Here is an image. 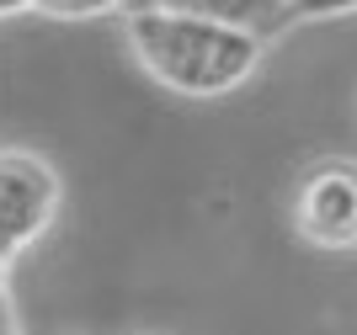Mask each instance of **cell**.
Returning <instances> with one entry per match:
<instances>
[{
	"label": "cell",
	"mask_w": 357,
	"mask_h": 335,
	"mask_svg": "<svg viewBox=\"0 0 357 335\" xmlns=\"http://www.w3.org/2000/svg\"><path fill=\"white\" fill-rule=\"evenodd\" d=\"M288 22H331V16H357V0H288Z\"/></svg>",
	"instance_id": "6"
},
{
	"label": "cell",
	"mask_w": 357,
	"mask_h": 335,
	"mask_svg": "<svg viewBox=\"0 0 357 335\" xmlns=\"http://www.w3.org/2000/svg\"><path fill=\"white\" fill-rule=\"evenodd\" d=\"M22 11H32V0H0V22H6V16H22Z\"/></svg>",
	"instance_id": "8"
},
{
	"label": "cell",
	"mask_w": 357,
	"mask_h": 335,
	"mask_svg": "<svg viewBox=\"0 0 357 335\" xmlns=\"http://www.w3.org/2000/svg\"><path fill=\"white\" fill-rule=\"evenodd\" d=\"M0 335H22V320H16L11 298H0Z\"/></svg>",
	"instance_id": "7"
},
{
	"label": "cell",
	"mask_w": 357,
	"mask_h": 335,
	"mask_svg": "<svg viewBox=\"0 0 357 335\" xmlns=\"http://www.w3.org/2000/svg\"><path fill=\"white\" fill-rule=\"evenodd\" d=\"M64 187L59 171L38 155H22V149H0V256L16 261L27 256L59 219Z\"/></svg>",
	"instance_id": "2"
},
{
	"label": "cell",
	"mask_w": 357,
	"mask_h": 335,
	"mask_svg": "<svg viewBox=\"0 0 357 335\" xmlns=\"http://www.w3.org/2000/svg\"><path fill=\"white\" fill-rule=\"evenodd\" d=\"M123 6H134V0H32V11L64 16V22H75V16H112Z\"/></svg>",
	"instance_id": "5"
},
{
	"label": "cell",
	"mask_w": 357,
	"mask_h": 335,
	"mask_svg": "<svg viewBox=\"0 0 357 335\" xmlns=\"http://www.w3.org/2000/svg\"><path fill=\"white\" fill-rule=\"evenodd\" d=\"M123 38L134 64L155 86L192 96V102H219L251 86L261 59H267V32L235 16L192 11L171 0H134L123 11Z\"/></svg>",
	"instance_id": "1"
},
{
	"label": "cell",
	"mask_w": 357,
	"mask_h": 335,
	"mask_svg": "<svg viewBox=\"0 0 357 335\" xmlns=\"http://www.w3.org/2000/svg\"><path fill=\"white\" fill-rule=\"evenodd\" d=\"M171 6H192V11H213V16H235V22H251V27H278L288 22L283 6L288 0H171Z\"/></svg>",
	"instance_id": "4"
},
{
	"label": "cell",
	"mask_w": 357,
	"mask_h": 335,
	"mask_svg": "<svg viewBox=\"0 0 357 335\" xmlns=\"http://www.w3.org/2000/svg\"><path fill=\"white\" fill-rule=\"evenodd\" d=\"M294 229L304 245L331 256L357 250V160H320L298 176Z\"/></svg>",
	"instance_id": "3"
},
{
	"label": "cell",
	"mask_w": 357,
	"mask_h": 335,
	"mask_svg": "<svg viewBox=\"0 0 357 335\" xmlns=\"http://www.w3.org/2000/svg\"><path fill=\"white\" fill-rule=\"evenodd\" d=\"M6 293H11V261L0 256V298H6Z\"/></svg>",
	"instance_id": "9"
}]
</instances>
